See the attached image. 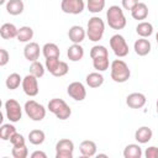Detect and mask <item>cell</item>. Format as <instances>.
<instances>
[{
  "instance_id": "cell-1",
  "label": "cell",
  "mask_w": 158,
  "mask_h": 158,
  "mask_svg": "<svg viewBox=\"0 0 158 158\" xmlns=\"http://www.w3.org/2000/svg\"><path fill=\"white\" fill-rule=\"evenodd\" d=\"M106 20L109 27L112 30H122L125 28L127 20L125 17L123 10L118 5H111L106 11Z\"/></svg>"
},
{
  "instance_id": "cell-2",
  "label": "cell",
  "mask_w": 158,
  "mask_h": 158,
  "mask_svg": "<svg viewBox=\"0 0 158 158\" xmlns=\"http://www.w3.org/2000/svg\"><path fill=\"white\" fill-rule=\"evenodd\" d=\"M111 69V79L115 83H125L131 77V70L127 65V63L122 59H115L110 64Z\"/></svg>"
},
{
  "instance_id": "cell-3",
  "label": "cell",
  "mask_w": 158,
  "mask_h": 158,
  "mask_svg": "<svg viewBox=\"0 0 158 158\" xmlns=\"http://www.w3.org/2000/svg\"><path fill=\"white\" fill-rule=\"evenodd\" d=\"M105 32V23L101 17L93 16L89 19L86 25V36L91 42H99Z\"/></svg>"
},
{
  "instance_id": "cell-4",
  "label": "cell",
  "mask_w": 158,
  "mask_h": 158,
  "mask_svg": "<svg viewBox=\"0 0 158 158\" xmlns=\"http://www.w3.org/2000/svg\"><path fill=\"white\" fill-rule=\"evenodd\" d=\"M47 109L59 120H67L72 115V109L69 107V105L63 99H59V98L51 99L48 101Z\"/></svg>"
},
{
  "instance_id": "cell-5",
  "label": "cell",
  "mask_w": 158,
  "mask_h": 158,
  "mask_svg": "<svg viewBox=\"0 0 158 158\" xmlns=\"http://www.w3.org/2000/svg\"><path fill=\"white\" fill-rule=\"evenodd\" d=\"M23 110L32 121H42L46 117V107L35 100H27Z\"/></svg>"
},
{
  "instance_id": "cell-6",
  "label": "cell",
  "mask_w": 158,
  "mask_h": 158,
  "mask_svg": "<svg viewBox=\"0 0 158 158\" xmlns=\"http://www.w3.org/2000/svg\"><path fill=\"white\" fill-rule=\"evenodd\" d=\"M110 47L114 52V54L118 58H123L128 54L130 52V48H128V44L125 40V37L122 35H114L111 38H110Z\"/></svg>"
},
{
  "instance_id": "cell-7",
  "label": "cell",
  "mask_w": 158,
  "mask_h": 158,
  "mask_svg": "<svg viewBox=\"0 0 158 158\" xmlns=\"http://www.w3.org/2000/svg\"><path fill=\"white\" fill-rule=\"evenodd\" d=\"M5 112L10 122H19L22 117V107L15 99H9L5 101Z\"/></svg>"
},
{
  "instance_id": "cell-8",
  "label": "cell",
  "mask_w": 158,
  "mask_h": 158,
  "mask_svg": "<svg viewBox=\"0 0 158 158\" xmlns=\"http://www.w3.org/2000/svg\"><path fill=\"white\" fill-rule=\"evenodd\" d=\"M74 143L68 138H62L56 143V158H73Z\"/></svg>"
},
{
  "instance_id": "cell-9",
  "label": "cell",
  "mask_w": 158,
  "mask_h": 158,
  "mask_svg": "<svg viewBox=\"0 0 158 158\" xmlns=\"http://www.w3.org/2000/svg\"><path fill=\"white\" fill-rule=\"evenodd\" d=\"M60 9L64 14L79 15L84 11L85 4H84V0H62Z\"/></svg>"
},
{
  "instance_id": "cell-10",
  "label": "cell",
  "mask_w": 158,
  "mask_h": 158,
  "mask_svg": "<svg viewBox=\"0 0 158 158\" xmlns=\"http://www.w3.org/2000/svg\"><path fill=\"white\" fill-rule=\"evenodd\" d=\"M38 78L32 75L31 73L27 74L23 79H22V90L23 93L27 95V96H36L40 91V88H38Z\"/></svg>"
},
{
  "instance_id": "cell-11",
  "label": "cell",
  "mask_w": 158,
  "mask_h": 158,
  "mask_svg": "<svg viewBox=\"0 0 158 158\" xmlns=\"http://www.w3.org/2000/svg\"><path fill=\"white\" fill-rule=\"evenodd\" d=\"M67 93L75 101H83L86 98V89H85L84 84L80 83V81L70 83L68 85V88H67Z\"/></svg>"
},
{
  "instance_id": "cell-12",
  "label": "cell",
  "mask_w": 158,
  "mask_h": 158,
  "mask_svg": "<svg viewBox=\"0 0 158 158\" xmlns=\"http://www.w3.org/2000/svg\"><path fill=\"white\" fill-rule=\"evenodd\" d=\"M146 95L142 93H131L126 98V105L131 109H142L146 105Z\"/></svg>"
},
{
  "instance_id": "cell-13",
  "label": "cell",
  "mask_w": 158,
  "mask_h": 158,
  "mask_svg": "<svg viewBox=\"0 0 158 158\" xmlns=\"http://www.w3.org/2000/svg\"><path fill=\"white\" fill-rule=\"evenodd\" d=\"M40 46L36 42H28L23 48V56L28 62H36L40 58Z\"/></svg>"
},
{
  "instance_id": "cell-14",
  "label": "cell",
  "mask_w": 158,
  "mask_h": 158,
  "mask_svg": "<svg viewBox=\"0 0 158 158\" xmlns=\"http://www.w3.org/2000/svg\"><path fill=\"white\" fill-rule=\"evenodd\" d=\"M85 36H86V31L79 25L72 26L68 31V37L73 43H81L84 41Z\"/></svg>"
},
{
  "instance_id": "cell-15",
  "label": "cell",
  "mask_w": 158,
  "mask_h": 158,
  "mask_svg": "<svg viewBox=\"0 0 158 158\" xmlns=\"http://www.w3.org/2000/svg\"><path fill=\"white\" fill-rule=\"evenodd\" d=\"M133 49H135V52H136L137 56H139V57H144V56H147V54L151 52L152 46H151V42H149L148 40L141 37V38H138V40L135 42V44H133Z\"/></svg>"
},
{
  "instance_id": "cell-16",
  "label": "cell",
  "mask_w": 158,
  "mask_h": 158,
  "mask_svg": "<svg viewBox=\"0 0 158 158\" xmlns=\"http://www.w3.org/2000/svg\"><path fill=\"white\" fill-rule=\"evenodd\" d=\"M96 143L94 141H90V139H85L80 143L79 146V152L83 157H86V158H90V157H94L96 154Z\"/></svg>"
},
{
  "instance_id": "cell-17",
  "label": "cell",
  "mask_w": 158,
  "mask_h": 158,
  "mask_svg": "<svg viewBox=\"0 0 158 158\" xmlns=\"http://www.w3.org/2000/svg\"><path fill=\"white\" fill-rule=\"evenodd\" d=\"M152 136H153V132L148 126H142L137 128L135 132V139L141 144L148 143L152 139Z\"/></svg>"
},
{
  "instance_id": "cell-18",
  "label": "cell",
  "mask_w": 158,
  "mask_h": 158,
  "mask_svg": "<svg viewBox=\"0 0 158 158\" xmlns=\"http://www.w3.org/2000/svg\"><path fill=\"white\" fill-rule=\"evenodd\" d=\"M67 56H68L69 60H72V62H79L84 57V48L80 46V43H73L68 48Z\"/></svg>"
},
{
  "instance_id": "cell-19",
  "label": "cell",
  "mask_w": 158,
  "mask_h": 158,
  "mask_svg": "<svg viewBox=\"0 0 158 158\" xmlns=\"http://www.w3.org/2000/svg\"><path fill=\"white\" fill-rule=\"evenodd\" d=\"M17 32H19V28L14 23H10V22H6V23L1 25V27H0V36L4 40L16 38L17 37Z\"/></svg>"
},
{
  "instance_id": "cell-20",
  "label": "cell",
  "mask_w": 158,
  "mask_h": 158,
  "mask_svg": "<svg viewBox=\"0 0 158 158\" xmlns=\"http://www.w3.org/2000/svg\"><path fill=\"white\" fill-rule=\"evenodd\" d=\"M85 83H86V85H88L89 88L95 89V88H99V86L102 85V83H104V77H102V74H101L100 72H93V73H89V74L86 75Z\"/></svg>"
},
{
  "instance_id": "cell-21",
  "label": "cell",
  "mask_w": 158,
  "mask_h": 158,
  "mask_svg": "<svg viewBox=\"0 0 158 158\" xmlns=\"http://www.w3.org/2000/svg\"><path fill=\"white\" fill-rule=\"evenodd\" d=\"M23 9H25V5L22 0H9L6 2V11L12 16H17L22 14Z\"/></svg>"
},
{
  "instance_id": "cell-22",
  "label": "cell",
  "mask_w": 158,
  "mask_h": 158,
  "mask_svg": "<svg viewBox=\"0 0 158 158\" xmlns=\"http://www.w3.org/2000/svg\"><path fill=\"white\" fill-rule=\"evenodd\" d=\"M131 16L135 20H146L148 16V6L144 2H138L131 10Z\"/></svg>"
},
{
  "instance_id": "cell-23",
  "label": "cell",
  "mask_w": 158,
  "mask_h": 158,
  "mask_svg": "<svg viewBox=\"0 0 158 158\" xmlns=\"http://www.w3.org/2000/svg\"><path fill=\"white\" fill-rule=\"evenodd\" d=\"M123 157L125 158H141L142 148L139 147V144H136V143L127 144L123 149Z\"/></svg>"
},
{
  "instance_id": "cell-24",
  "label": "cell",
  "mask_w": 158,
  "mask_h": 158,
  "mask_svg": "<svg viewBox=\"0 0 158 158\" xmlns=\"http://www.w3.org/2000/svg\"><path fill=\"white\" fill-rule=\"evenodd\" d=\"M136 32L139 37L147 38L153 33V25L147 21H142L136 26Z\"/></svg>"
},
{
  "instance_id": "cell-25",
  "label": "cell",
  "mask_w": 158,
  "mask_h": 158,
  "mask_svg": "<svg viewBox=\"0 0 158 158\" xmlns=\"http://www.w3.org/2000/svg\"><path fill=\"white\" fill-rule=\"evenodd\" d=\"M33 37V30L30 26H22L19 28L17 32V41L22 43H28Z\"/></svg>"
},
{
  "instance_id": "cell-26",
  "label": "cell",
  "mask_w": 158,
  "mask_h": 158,
  "mask_svg": "<svg viewBox=\"0 0 158 158\" xmlns=\"http://www.w3.org/2000/svg\"><path fill=\"white\" fill-rule=\"evenodd\" d=\"M42 53H43L44 58H53V57H59L60 56L59 47L56 43H46L42 47Z\"/></svg>"
},
{
  "instance_id": "cell-27",
  "label": "cell",
  "mask_w": 158,
  "mask_h": 158,
  "mask_svg": "<svg viewBox=\"0 0 158 158\" xmlns=\"http://www.w3.org/2000/svg\"><path fill=\"white\" fill-rule=\"evenodd\" d=\"M44 139H46V135L42 130H32L28 133V141H30V143H32L35 146L42 144L44 142Z\"/></svg>"
},
{
  "instance_id": "cell-28",
  "label": "cell",
  "mask_w": 158,
  "mask_h": 158,
  "mask_svg": "<svg viewBox=\"0 0 158 158\" xmlns=\"http://www.w3.org/2000/svg\"><path fill=\"white\" fill-rule=\"evenodd\" d=\"M6 88L10 90H15L20 86V84H22V78L20 77V74L17 73H11L7 78H6Z\"/></svg>"
},
{
  "instance_id": "cell-29",
  "label": "cell",
  "mask_w": 158,
  "mask_h": 158,
  "mask_svg": "<svg viewBox=\"0 0 158 158\" xmlns=\"http://www.w3.org/2000/svg\"><path fill=\"white\" fill-rule=\"evenodd\" d=\"M16 132V127L11 123H4L0 127V138L2 141H10L11 136Z\"/></svg>"
},
{
  "instance_id": "cell-30",
  "label": "cell",
  "mask_w": 158,
  "mask_h": 158,
  "mask_svg": "<svg viewBox=\"0 0 158 158\" xmlns=\"http://www.w3.org/2000/svg\"><path fill=\"white\" fill-rule=\"evenodd\" d=\"M86 7L91 14H99L105 7V0H86Z\"/></svg>"
},
{
  "instance_id": "cell-31",
  "label": "cell",
  "mask_w": 158,
  "mask_h": 158,
  "mask_svg": "<svg viewBox=\"0 0 158 158\" xmlns=\"http://www.w3.org/2000/svg\"><path fill=\"white\" fill-rule=\"evenodd\" d=\"M110 62H109V57H98L93 59V67L94 69H96L98 72H105L109 69Z\"/></svg>"
},
{
  "instance_id": "cell-32",
  "label": "cell",
  "mask_w": 158,
  "mask_h": 158,
  "mask_svg": "<svg viewBox=\"0 0 158 158\" xmlns=\"http://www.w3.org/2000/svg\"><path fill=\"white\" fill-rule=\"evenodd\" d=\"M46 65H43L41 62L36 60V62H32L31 65H30V73L37 78H42L44 75V72H46Z\"/></svg>"
},
{
  "instance_id": "cell-33",
  "label": "cell",
  "mask_w": 158,
  "mask_h": 158,
  "mask_svg": "<svg viewBox=\"0 0 158 158\" xmlns=\"http://www.w3.org/2000/svg\"><path fill=\"white\" fill-rule=\"evenodd\" d=\"M98 57H109V51L105 46L96 44L90 49V58H98Z\"/></svg>"
},
{
  "instance_id": "cell-34",
  "label": "cell",
  "mask_w": 158,
  "mask_h": 158,
  "mask_svg": "<svg viewBox=\"0 0 158 158\" xmlns=\"http://www.w3.org/2000/svg\"><path fill=\"white\" fill-rule=\"evenodd\" d=\"M68 72H69V67H68V64H67L65 62L60 60L59 64H58V67H57V69L52 73V75H53V77H57V78H60V77H64Z\"/></svg>"
},
{
  "instance_id": "cell-35",
  "label": "cell",
  "mask_w": 158,
  "mask_h": 158,
  "mask_svg": "<svg viewBox=\"0 0 158 158\" xmlns=\"http://www.w3.org/2000/svg\"><path fill=\"white\" fill-rule=\"evenodd\" d=\"M11 154L14 158H26L28 156V149L25 146H20V147H14L11 151Z\"/></svg>"
},
{
  "instance_id": "cell-36",
  "label": "cell",
  "mask_w": 158,
  "mask_h": 158,
  "mask_svg": "<svg viewBox=\"0 0 158 158\" xmlns=\"http://www.w3.org/2000/svg\"><path fill=\"white\" fill-rule=\"evenodd\" d=\"M59 57H53V58H46V63H44V65H46V69L52 74L56 69H57V67H58V64H59Z\"/></svg>"
},
{
  "instance_id": "cell-37",
  "label": "cell",
  "mask_w": 158,
  "mask_h": 158,
  "mask_svg": "<svg viewBox=\"0 0 158 158\" xmlns=\"http://www.w3.org/2000/svg\"><path fill=\"white\" fill-rule=\"evenodd\" d=\"M10 142H11V144H12L14 147H20V146H25V144H26L25 137H23L21 133H17V132H15V133L11 136Z\"/></svg>"
},
{
  "instance_id": "cell-38",
  "label": "cell",
  "mask_w": 158,
  "mask_h": 158,
  "mask_svg": "<svg viewBox=\"0 0 158 158\" xmlns=\"http://www.w3.org/2000/svg\"><path fill=\"white\" fill-rule=\"evenodd\" d=\"M10 59V54L6 49L0 48V67H5Z\"/></svg>"
},
{
  "instance_id": "cell-39",
  "label": "cell",
  "mask_w": 158,
  "mask_h": 158,
  "mask_svg": "<svg viewBox=\"0 0 158 158\" xmlns=\"http://www.w3.org/2000/svg\"><path fill=\"white\" fill-rule=\"evenodd\" d=\"M144 156L146 158H158V147H154V146L148 147L144 152Z\"/></svg>"
},
{
  "instance_id": "cell-40",
  "label": "cell",
  "mask_w": 158,
  "mask_h": 158,
  "mask_svg": "<svg viewBox=\"0 0 158 158\" xmlns=\"http://www.w3.org/2000/svg\"><path fill=\"white\" fill-rule=\"evenodd\" d=\"M138 2H139L138 0H122V7L125 10H130L131 11Z\"/></svg>"
},
{
  "instance_id": "cell-41",
  "label": "cell",
  "mask_w": 158,
  "mask_h": 158,
  "mask_svg": "<svg viewBox=\"0 0 158 158\" xmlns=\"http://www.w3.org/2000/svg\"><path fill=\"white\" fill-rule=\"evenodd\" d=\"M31 158H47V154L42 151H35L31 154Z\"/></svg>"
},
{
  "instance_id": "cell-42",
  "label": "cell",
  "mask_w": 158,
  "mask_h": 158,
  "mask_svg": "<svg viewBox=\"0 0 158 158\" xmlns=\"http://www.w3.org/2000/svg\"><path fill=\"white\" fill-rule=\"evenodd\" d=\"M156 107H157V114H158V99H157V102H156Z\"/></svg>"
},
{
  "instance_id": "cell-43",
  "label": "cell",
  "mask_w": 158,
  "mask_h": 158,
  "mask_svg": "<svg viewBox=\"0 0 158 158\" xmlns=\"http://www.w3.org/2000/svg\"><path fill=\"white\" fill-rule=\"evenodd\" d=\"M98 157H107L106 154H98Z\"/></svg>"
},
{
  "instance_id": "cell-44",
  "label": "cell",
  "mask_w": 158,
  "mask_h": 158,
  "mask_svg": "<svg viewBox=\"0 0 158 158\" xmlns=\"http://www.w3.org/2000/svg\"><path fill=\"white\" fill-rule=\"evenodd\" d=\"M156 41H157V44H158V32H157V35H156Z\"/></svg>"
},
{
  "instance_id": "cell-45",
  "label": "cell",
  "mask_w": 158,
  "mask_h": 158,
  "mask_svg": "<svg viewBox=\"0 0 158 158\" xmlns=\"http://www.w3.org/2000/svg\"><path fill=\"white\" fill-rule=\"evenodd\" d=\"M4 2H5V0H0V4H1V5H2Z\"/></svg>"
}]
</instances>
